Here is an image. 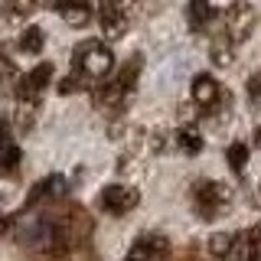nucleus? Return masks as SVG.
I'll return each mask as SVG.
<instances>
[{
  "label": "nucleus",
  "instance_id": "1",
  "mask_svg": "<svg viewBox=\"0 0 261 261\" xmlns=\"http://www.w3.org/2000/svg\"><path fill=\"white\" fill-rule=\"evenodd\" d=\"M111 69H114V53L105 39H85L72 49V72H79L82 79L101 82L111 75Z\"/></svg>",
  "mask_w": 261,
  "mask_h": 261
},
{
  "label": "nucleus",
  "instance_id": "2",
  "mask_svg": "<svg viewBox=\"0 0 261 261\" xmlns=\"http://www.w3.org/2000/svg\"><path fill=\"white\" fill-rule=\"evenodd\" d=\"M141 69H144V56L127 59V62L118 69V75L108 79L101 88H95V105H98V108H118V105L124 101L130 92H134L137 79H141Z\"/></svg>",
  "mask_w": 261,
  "mask_h": 261
},
{
  "label": "nucleus",
  "instance_id": "3",
  "mask_svg": "<svg viewBox=\"0 0 261 261\" xmlns=\"http://www.w3.org/2000/svg\"><path fill=\"white\" fill-rule=\"evenodd\" d=\"M232 199V190L219 179H199L193 186V202H196V212L199 219H219Z\"/></svg>",
  "mask_w": 261,
  "mask_h": 261
},
{
  "label": "nucleus",
  "instance_id": "4",
  "mask_svg": "<svg viewBox=\"0 0 261 261\" xmlns=\"http://www.w3.org/2000/svg\"><path fill=\"white\" fill-rule=\"evenodd\" d=\"M255 23H258V13L245 0H235V4H228L222 10V27H225L228 43H245L255 33Z\"/></svg>",
  "mask_w": 261,
  "mask_h": 261
},
{
  "label": "nucleus",
  "instance_id": "5",
  "mask_svg": "<svg viewBox=\"0 0 261 261\" xmlns=\"http://www.w3.org/2000/svg\"><path fill=\"white\" fill-rule=\"evenodd\" d=\"M137 202H141V193L134 186H124V183H111L98 193V206H101V212H108V216H124Z\"/></svg>",
  "mask_w": 261,
  "mask_h": 261
},
{
  "label": "nucleus",
  "instance_id": "6",
  "mask_svg": "<svg viewBox=\"0 0 261 261\" xmlns=\"http://www.w3.org/2000/svg\"><path fill=\"white\" fill-rule=\"evenodd\" d=\"M49 82H53V62H39L33 72H27V75L20 79V85H16V98L36 105L39 95L49 88Z\"/></svg>",
  "mask_w": 261,
  "mask_h": 261
},
{
  "label": "nucleus",
  "instance_id": "7",
  "mask_svg": "<svg viewBox=\"0 0 261 261\" xmlns=\"http://www.w3.org/2000/svg\"><path fill=\"white\" fill-rule=\"evenodd\" d=\"M167 255H170V242L157 232H147L130 245L127 261H167Z\"/></svg>",
  "mask_w": 261,
  "mask_h": 261
},
{
  "label": "nucleus",
  "instance_id": "8",
  "mask_svg": "<svg viewBox=\"0 0 261 261\" xmlns=\"http://www.w3.org/2000/svg\"><path fill=\"white\" fill-rule=\"evenodd\" d=\"M65 193V179L59 173L43 176L39 183H33V190L27 193V209H39V206H53V199H59Z\"/></svg>",
  "mask_w": 261,
  "mask_h": 261
},
{
  "label": "nucleus",
  "instance_id": "9",
  "mask_svg": "<svg viewBox=\"0 0 261 261\" xmlns=\"http://www.w3.org/2000/svg\"><path fill=\"white\" fill-rule=\"evenodd\" d=\"M49 7H56L69 27H85L92 20V4L88 0H49Z\"/></svg>",
  "mask_w": 261,
  "mask_h": 261
},
{
  "label": "nucleus",
  "instance_id": "10",
  "mask_svg": "<svg viewBox=\"0 0 261 261\" xmlns=\"http://www.w3.org/2000/svg\"><path fill=\"white\" fill-rule=\"evenodd\" d=\"M219 98H222V88H219L216 79H209V75H196L193 79V101L196 105L212 108V105H219Z\"/></svg>",
  "mask_w": 261,
  "mask_h": 261
},
{
  "label": "nucleus",
  "instance_id": "11",
  "mask_svg": "<svg viewBox=\"0 0 261 261\" xmlns=\"http://www.w3.org/2000/svg\"><path fill=\"white\" fill-rule=\"evenodd\" d=\"M101 33L108 43H114V39H124L127 33V13L121 10H105L101 7Z\"/></svg>",
  "mask_w": 261,
  "mask_h": 261
},
{
  "label": "nucleus",
  "instance_id": "12",
  "mask_svg": "<svg viewBox=\"0 0 261 261\" xmlns=\"http://www.w3.org/2000/svg\"><path fill=\"white\" fill-rule=\"evenodd\" d=\"M186 20H190V27L196 33L206 30L209 20H212V4L209 0H190V4H186Z\"/></svg>",
  "mask_w": 261,
  "mask_h": 261
},
{
  "label": "nucleus",
  "instance_id": "13",
  "mask_svg": "<svg viewBox=\"0 0 261 261\" xmlns=\"http://www.w3.org/2000/svg\"><path fill=\"white\" fill-rule=\"evenodd\" d=\"M235 242H239V235H228V232L212 235V239H209V255L212 258H232Z\"/></svg>",
  "mask_w": 261,
  "mask_h": 261
},
{
  "label": "nucleus",
  "instance_id": "14",
  "mask_svg": "<svg viewBox=\"0 0 261 261\" xmlns=\"http://www.w3.org/2000/svg\"><path fill=\"white\" fill-rule=\"evenodd\" d=\"M43 43H46L43 27H27V30L20 33V49H23V53H30V56L43 53Z\"/></svg>",
  "mask_w": 261,
  "mask_h": 261
},
{
  "label": "nucleus",
  "instance_id": "15",
  "mask_svg": "<svg viewBox=\"0 0 261 261\" xmlns=\"http://www.w3.org/2000/svg\"><path fill=\"white\" fill-rule=\"evenodd\" d=\"M176 144L183 147V153H193V157H196V153L202 150V134H199L196 127L186 124V127H179V130H176Z\"/></svg>",
  "mask_w": 261,
  "mask_h": 261
},
{
  "label": "nucleus",
  "instance_id": "16",
  "mask_svg": "<svg viewBox=\"0 0 261 261\" xmlns=\"http://www.w3.org/2000/svg\"><path fill=\"white\" fill-rule=\"evenodd\" d=\"M225 157H228V167H232L235 173H242V170H245V163H248V144L235 141V144L225 150Z\"/></svg>",
  "mask_w": 261,
  "mask_h": 261
},
{
  "label": "nucleus",
  "instance_id": "17",
  "mask_svg": "<svg viewBox=\"0 0 261 261\" xmlns=\"http://www.w3.org/2000/svg\"><path fill=\"white\" fill-rule=\"evenodd\" d=\"M232 43H228V39H216V43H212V62L219 65V69H225V65H232Z\"/></svg>",
  "mask_w": 261,
  "mask_h": 261
},
{
  "label": "nucleus",
  "instance_id": "18",
  "mask_svg": "<svg viewBox=\"0 0 261 261\" xmlns=\"http://www.w3.org/2000/svg\"><path fill=\"white\" fill-rule=\"evenodd\" d=\"M33 10H36V0H10L7 16H10V20H27Z\"/></svg>",
  "mask_w": 261,
  "mask_h": 261
},
{
  "label": "nucleus",
  "instance_id": "19",
  "mask_svg": "<svg viewBox=\"0 0 261 261\" xmlns=\"http://www.w3.org/2000/svg\"><path fill=\"white\" fill-rule=\"evenodd\" d=\"M16 163H20V147L7 144L4 150H0V170H16Z\"/></svg>",
  "mask_w": 261,
  "mask_h": 261
},
{
  "label": "nucleus",
  "instance_id": "20",
  "mask_svg": "<svg viewBox=\"0 0 261 261\" xmlns=\"http://www.w3.org/2000/svg\"><path fill=\"white\" fill-rule=\"evenodd\" d=\"M85 85H88V79H82L79 72H72V75L65 79V82H59V92H62V95H69V92H75V88H85Z\"/></svg>",
  "mask_w": 261,
  "mask_h": 261
},
{
  "label": "nucleus",
  "instance_id": "21",
  "mask_svg": "<svg viewBox=\"0 0 261 261\" xmlns=\"http://www.w3.org/2000/svg\"><path fill=\"white\" fill-rule=\"evenodd\" d=\"M7 144H10V121L0 114V150H4Z\"/></svg>",
  "mask_w": 261,
  "mask_h": 261
},
{
  "label": "nucleus",
  "instance_id": "22",
  "mask_svg": "<svg viewBox=\"0 0 261 261\" xmlns=\"http://www.w3.org/2000/svg\"><path fill=\"white\" fill-rule=\"evenodd\" d=\"M101 7H105V10H121V13H127L130 0H101Z\"/></svg>",
  "mask_w": 261,
  "mask_h": 261
},
{
  "label": "nucleus",
  "instance_id": "23",
  "mask_svg": "<svg viewBox=\"0 0 261 261\" xmlns=\"http://www.w3.org/2000/svg\"><path fill=\"white\" fill-rule=\"evenodd\" d=\"M248 95H251V101H258V75L248 79Z\"/></svg>",
  "mask_w": 261,
  "mask_h": 261
}]
</instances>
